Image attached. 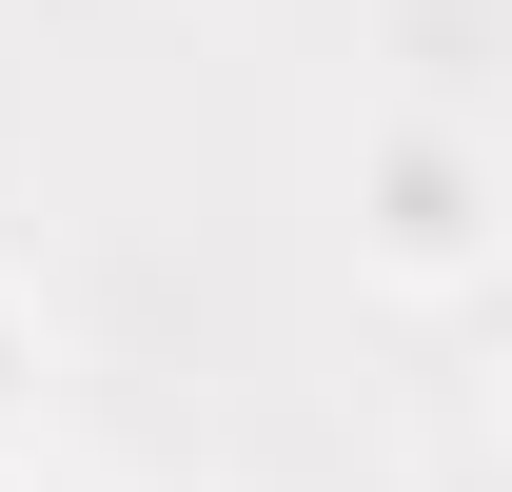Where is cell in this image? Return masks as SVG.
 Here are the masks:
<instances>
[{
  "label": "cell",
  "instance_id": "1",
  "mask_svg": "<svg viewBox=\"0 0 512 492\" xmlns=\"http://www.w3.org/2000/svg\"><path fill=\"white\" fill-rule=\"evenodd\" d=\"M0 374H20V355H0Z\"/></svg>",
  "mask_w": 512,
  "mask_h": 492
}]
</instances>
